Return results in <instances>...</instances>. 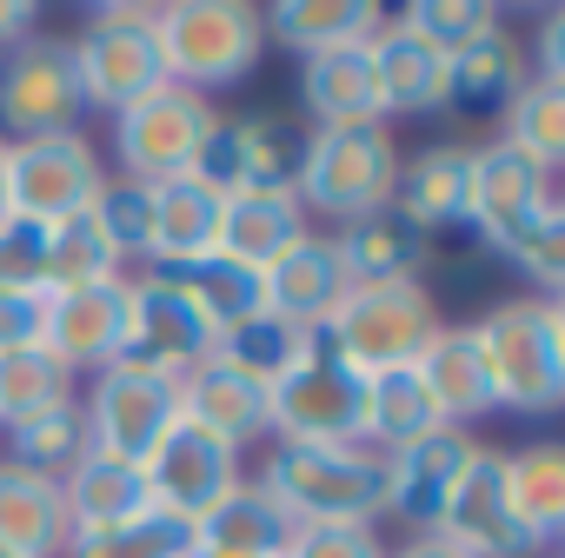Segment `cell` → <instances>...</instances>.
Masks as SVG:
<instances>
[{"mask_svg": "<svg viewBox=\"0 0 565 558\" xmlns=\"http://www.w3.org/2000/svg\"><path fill=\"white\" fill-rule=\"evenodd\" d=\"M307 353H313V333H307V326L279 320V313H253L246 326H233V333L220 340L213 360L233 366V373H246L253 386H273V379H287Z\"/></svg>", "mask_w": 565, "mask_h": 558, "instance_id": "35", "label": "cell"}, {"mask_svg": "<svg viewBox=\"0 0 565 558\" xmlns=\"http://www.w3.org/2000/svg\"><path fill=\"white\" fill-rule=\"evenodd\" d=\"M294 518L273 505L259 479H239L206 518H193V551L186 558H287Z\"/></svg>", "mask_w": 565, "mask_h": 558, "instance_id": "21", "label": "cell"}, {"mask_svg": "<svg viewBox=\"0 0 565 558\" xmlns=\"http://www.w3.org/2000/svg\"><path fill=\"white\" fill-rule=\"evenodd\" d=\"M61 498H67V538H94V532L134 525L140 512H153L147 472L134 459H114V452H87L61 479Z\"/></svg>", "mask_w": 565, "mask_h": 558, "instance_id": "22", "label": "cell"}, {"mask_svg": "<svg viewBox=\"0 0 565 558\" xmlns=\"http://www.w3.org/2000/svg\"><path fill=\"white\" fill-rule=\"evenodd\" d=\"M153 14L160 8H147V0H127V8H87L81 41H67L87 107L120 114V107L147 100L153 87H167L160 47H153Z\"/></svg>", "mask_w": 565, "mask_h": 558, "instance_id": "7", "label": "cell"}, {"mask_svg": "<svg viewBox=\"0 0 565 558\" xmlns=\"http://www.w3.org/2000/svg\"><path fill=\"white\" fill-rule=\"evenodd\" d=\"M479 360L492 379V406L545 419L565 406V307L558 300H505L479 326Z\"/></svg>", "mask_w": 565, "mask_h": 558, "instance_id": "1", "label": "cell"}, {"mask_svg": "<svg viewBox=\"0 0 565 558\" xmlns=\"http://www.w3.org/2000/svg\"><path fill=\"white\" fill-rule=\"evenodd\" d=\"M153 47H160L167 87H186L206 100L253 74L266 28H259V8H246V0H180V8L153 14Z\"/></svg>", "mask_w": 565, "mask_h": 558, "instance_id": "3", "label": "cell"}, {"mask_svg": "<svg viewBox=\"0 0 565 558\" xmlns=\"http://www.w3.org/2000/svg\"><path fill=\"white\" fill-rule=\"evenodd\" d=\"M300 167H307V127L253 114V120H213L186 173L220 200H233V193H300Z\"/></svg>", "mask_w": 565, "mask_h": 558, "instance_id": "6", "label": "cell"}, {"mask_svg": "<svg viewBox=\"0 0 565 558\" xmlns=\"http://www.w3.org/2000/svg\"><path fill=\"white\" fill-rule=\"evenodd\" d=\"M433 333H439V307L419 279H406V287H353L313 326V353L353 373H393V366H413Z\"/></svg>", "mask_w": 565, "mask_h": 558, "instance_id": "4", "label": "cell"}, {"mask_svg": "<svg viewBox=\"0 0 565 558\" xmlns=\"http://www.w3.org/2000/svg\"><path fill=\"white\" fill-rule=\"evenodd\" d=\"M74 399V373L47 353V346H14L0 353V426H21L47 406Z\"/></svg>", "mask_w": 565, "mask_h": 558, "instance_id": "40", "label": "cell"}, {"mask_svg": "<svg viewBox=\"0 0 565 558\" xmlns=\"http://www.w3.org/2000/svg\"><path fill=\"white\" fill-rule=\"evenodd\" d=\"M173 279H180V287L193 293V307L213 320V333H220V340H226L233 326H246L253 313H266L259 272H253V266H239V259H220V253H206V259L180 266Z\"/></svg>", "mask_w": 565, "mask_h": 558, "instance_id": "37", "label": "cell"}, {"mask_svg": "<svg viewBox=\"0 0 565 558\" xmlns=\"http://www.w3.org/2000/svg\"><path fill=\"white\" fill-rule=\"evenodd\" d=\"M532 287H539V300H558L565 293V206H558V193L545 200V206H532L512 233H499L492 239Z\"/></svg>", "mask_w": 565, "mask_h": 558, "instance_id": "39", "label": "cell"}, {"mask_svg": "<svg viewBox=\"0 0 565 558\" xmlns=\"http://www.w3.org/2000/svg\"><path fill=\"white\" fill-rule=\"evenodd\" d=\"M545 200H552V173L545 167H532L505 140L472 147V167H466V226H479L486 239H499V233H512Z\"/></svg>", "mask_w": 565, "mask_h": 558, "instance_id": "20", "label": "cell"}, {"mask_svg": "<svg viewBox=\"0 0 565 558\" xmlns=\"http://www.w3.org/2000/svg\"><path fill=\"white\" fill-rule=\"evenodd\" d=\"M213 100L186 94V87H153L147 100L120 107L114 114V153H120V180L134 186H160V180H180L213 127Z\"/></svg>", "mask_w": 565, "mask_h": 558, "instance_id": "10", "label": "cell"}, {"mask_svg": "<svg viewBox=\"0 0 565 558\" xmlns=\"http://www.w3.org/2000/svg\"><path fill=\"white\" fill-rule=\"evenodd\" d=\"M259 293H266V313H279V320H294V326L313 333L353 287H347V266H340L333 239L300 233L287 253H279V259L259 272Z\"/></svg>", "mask_w": 565, "mask_h": 558, "instance_id": "19", "label": "cell"}, {"mask_svg": "<svg viewBox=\"0 0 565 558\" xmlns=\"http://www.w3.org/2000/svg\"><path fill=\"white\" fill-rule=\"evenodd\" d=\"M259 28L279 34L300 61L327 47H360L380 34V8L366 0H287V8H259Z\"/></svg>", "mask_w": 565, "mask_h": 558, "instance_id": "33", "label": "cell"}, {"mask_svg": "<svg viewBox=\"0 0 565 558\" xmlns=\"http://www.w3.org/2000/svg\"><path fill=\"white\" fill-rule=\"evenodd\" d=\"M532 81L565 87V8H545V21H539V74Z\"/></svg>", "mask_w": 565, "mask_h": 558, "instance_id": "48", "label": "cell"}, {"mask_svg": "<svg viewBox=\"0 0 565 558\" xmlns=\"http://www.w3.org/2000/svg\"><path fill=\"white\" fill-rule=\"evenodd\" d=\"M100 153L87 133H47V140H8V213L54 226L67 213H87L100 193Z\"/></svg>", "mask_w": 565, "mask_h": 558, "instance_id": "13", "label": "cell"}, {"mask_svg": "<svg viewBox=\"0 0 565 558\" xmlns=\"http://www.w3.org/2000/svg\"><path fill=\"white\" fill-rule=\"evenodd\" d=\"M446 419L433 412V399H426V386H419V373L413 366H393V373H366V426H360V446L366 452H406L413 439H426V432H439Z\"/></svg>", "mask_w": 565, "mask_h": 558, "instance_id": "32", "label": "cell"}, {"mask_svg": "<svg viewBox=\"0 0 565 558\" xmlns=\"http://www.w3.org/2000/svg\"><path fill=\"white\" fill-rule=\"evenodd\" d=\"M0 551H14V558H61L67 551L61 479H41L14 459H0Z\"/></svg>", "mask_w": 565, "mask_h": 558, "instance_id": "25", "label": "cell"}, {"mask_svg": "<svg viewBox=\"0 0 565 558\" xmlns=\"http://www.w3.org/2000/svg\"><path fill=\"white\" fill-rule=\"evenodd\" d=\"M373 74H380V107L386 114H433L446 107V54L406 34L399 21H380L373 34Z\"/></svg>", "mask_w": 565, "mask_h": 558, "instance_id": "30", "label": "cell"}, {"mask_svg": "<svg viewBox=\"0 0 565 558\" xmlns=\"http://www.w3.org/2000/svg\"><path fill=\"white\" fill-rule=\"evenodd\" d=\"M94 226L107 233V246L120 253V259H147V186H134V180H100V193H94Z\"/></svg>", "mask_w": 565, "mask_h": 558, "instance_id": "44", "label": "cell"}, {"mask_svg": "<svg viewBox=\"0 0 565 558\" xmlns=\"http://www.w3.org/2000/svg\"><path fill=\"white\" fill-rule=\"evenodd\" d=\"M433 532H439L446 545H459L466 558H539V551H545V545L512 518V505H505V459L486 452V446H479V459L459 472V485H452V498L439 505Z\"/></svg>", "mask_w": 565, "mask_h": 558, "instance_id": "15", "label": "cell"}, {"mask_svg": "<svg viewBox=\"0 0 565 558\" xmlns=\"http://www.w3.org/2000/svg\"><path fill=\"white\" fill-rule=\"evenodd\" d=\"M466 167H472V147H426V153L399 160L393 213L406 226H419V233L459 226L466 219Z\"/></svg>", "mask_w": 565, "mask_h": 558, "instance_id": "29", "label": "cell"}, {"mask_svg": "<svg viewBox=\"0 0 565 558\" xmlns=\"http://www.w3.org/2000/svg\"><path fill=\"white\" fill-rule=\"evenodd\" d=\"M393 180H399V147L386 133V120L373 127H307V167H300V206L347 219L386 213L393 206Z\"/></svg>", "mask_w": 565, "mask_h": 558, "instance_id": "5", "label": "cell"}, {"mask_svg": "<svg viewBox=\"0 0 565 558\" xmlns=\"http://www.w3.org/2000/svg\"><path fill=\"white\" fill-rule=\"evenodd\" d=\"M180 419H193V426H206V432H220L226 446L246 452L253 439H266V386L206 360L180 379Z\"/></svg>", "mask_w": 565, "mask_h": 558, "instance_id": "27", "label": "cell"}, {"mask_svg": "<svg viewBox=\"0 0 565 558\" xmlns=\"http://www.w3.org/2000/svg\"><path fill=\"white\" fill-rule=\"evenodd\" d=\"M259 485L294 525H373L386 512V459L366 446H273Z\"/></svg>", "mask_w": 565, "mask_h": 558, "instance_id": "2", "label": "cell"}, {"mask_svg": "<svg viewBox=\"0 0 565 558\" xmlns=\"http://www.w3.org/2000/svg\"><path fill=\"white\" fill-rule=\"evenodd\" d=\"M505 459V505H512V518L539 538V545H552L558 532H565V446H525V452H499Z\"/></svg>", "mask_w": 565, "mask_h": 558, "instance_id": "34", "label": "cell"}, {"mask_svg": "<svg viewBox=\"0 0 565 558\" xmlns=\"http://www.w3.org/2000/svg\"><path fill=\"white\" fill-rule=\"evenodd\" d=\"M505 147L552 173V167L565 160V87L525 74V87H519L512 107H505Z\"/></svg>", "mask_w": 565, "mask_h": 558, "instance_id": "41", "label": "cell"}, {"mask_svg": "<svg viewBox=\"0 0 565 558\" xmlns=\"http://www.w3.org/2000/svg\"><path fill=\"white\" fill-rule=\"evenodd\" d=\"M307 233V206L294 193H233L220 206V259H239L253 272H266L279 253Z\"/></svg>", "mask_w": 565, "mask_h": 558, "instance_id": "28", "label": "cell"}, {"mask_svg": "<svg viewBox=\"0 0 565 558\" xmlns=\"http://www.w3.org/2000/svg\"><path fill=\"white\" fill-rule=\"evenodd\" d=\"M81 412H87L94 452H114V459L147 465V452L180 426V379L140 373V366H120V360H114V366L94 373Z\"/></svg>", "mask_w": 565, "mask_h": 558, "instance_id": "11", "label": "cell"}, {"mask_svg": "<svg viewBox=\"0 0 565 558\" xmlns=\"http://www.w3.org/2000/svg\"><path fill=\"white\" fill-rule=\"evenodd\" d=\"M386 558H466V551H459V545H446L439 532H413V538H406L399 551H386Z\"/></svg>", "mask_w": 565, "mask_h": 558, "instance_id": "50", "label": "cell"}, {"mask_svg": "<svg viewBox=\"0 0 565 558\" xmlns=\"http://www.w3.org/2000/svg\"><path fill=\"white\" fill-rule=\"evenodd\" d=\"M41 272H47V226L8 213V219H0V287L41 293Z\"/></svg>", "mask_w": 565, "mask_h": 558, "instance_id": "45", "label": "cell"}, {"mask_svg": "<svg viewBox=\"0 0 565 558\" xmlns=\"http://www.w3.org/2000/svg\"><path fill=\"white\" fill-rule=\"evenodd\" d=\"M479 459V439L459 432V426H439L426 439H413L406 452H386V512L380 518H399L413 532H433L439 505L452 498L459 472Z\"/></svg>", "mask_w": 565, "mask_h": 558, "instance_id": "17", "label": "cell"}, {"mask_svg": "<svg viewBox=\"0 0 565 558\" xmlns=\"http://www.w3.org/2000/svg\"><path fill=\"white\" fill-rule=\"evenodd\" d=\"M28 34H41V8H28V0H0V54L21 47Z\"/></svg>", "mask_w": 565, "mask_h": 558, "instance_id": "49", "label": "cell"}, {"mask_svg": "<svg viewBox=\"0 0 565 558\" xmlns=\"http://www.w3.org/2000/svg\"><path fill=\"white\" fill-rule=\"evenodd\" d=\"M0 219H8V140H0Z\"/></svg>", "mask_w": 565, "mask_h": 558, "instance_id": "51", "label": "cell"}, {"mask_svg": "<svg viewBox=\"0 0 565 558\" xmlns=\"http://www.w3.org/2000/svg\"><path fill=\"white\" fill-rule=\"evenodd\" d=\"M0 558H14V551H0Z\"/></svg>", "mask_w": 565, "mask_h": 558, "instance_id": "52", "label": "cell"}, {"mask_svg": "<svg viewBox=\"0 0 565 558\" xmlns=\"http://www.w3.org/2000/svg\"><path fill=\"white\" fill-rule=\"evenodd\" d=\"M406 34H419L426 47H439L446 61L459 54V47H472L479 34H492V28H505L499 21V8H486V0H413L406 14H393Z\"/></svg>", "mask_w": 565, "mask_h": 558, "instance_id": "43", "label": "cell"}, {"mask_svg": "<svg viewBox=\"0 0 565 558\" xmlns=\"http://www.w3.org/2000/svg\"><path fill=\"white\" fill-rule=\"evenodd\" d=\"M366 426V373L307 353L287 379L266 386V432L279 446H360Z\"/></svg>", "mask_w": 565, "mask_h": 558, "instance_id": "9", "label": "cell"}, {"mask_svg": "<svg viewBox=\"0 0 565 558\" xmlns=\"http://www.w3.org/2000/svg\"><path fill=\"white\" fill-rule=\"evenodd\" d=\"M120 340H127V279H94V287L47 293V307H41V346L67 373L114 366Z\"/></svg>", "mask_w": 565, "mask_h": 558, "instance_id": "16", "label": "cell"}, {"mask_svg": "<svg viewBox=\"0 0 565 558\" xmlns=\"http://www.w3.org/2000/svg\"><path fill=\"white\" fill-rule=\"evenodd\" d=\"M413 373H419L433 412H439L446 426H459V432H466V419L499 412V406H492V379H486V360H479L472 326H439V333L426 340V353L413 360Z\"/></svg>", "mask_w": 565, "mask_h": 558, "instance_id": "24", "label": "cell"}, {"mask_svg": "<svg viewBox=\"0 0 565 558\" xmlns=\"http://www.w3.org/2000/svg\"><path fill=\"white\" fill-rule=\"evenodd\" d=\"M147 492H153V505L160 512H173V518H206L246 472H239V446H226L220 432H206V426H193V419H180L153 452H147Z\"/></svg>", "mask_w": 565, "mask_h": 558, "instance_id": "14", "label": "cell"}, {"mask_svg": "<svg viewBox=\"0 0 565 558\" xmlns=\"http://www.w3.org/2000/svg\"><path fill=\"white\" fill-rule=\"evenodd\" d=\"M8 446H14L8 459L28 465V472H41V479H67V472L94 452L81 399H61V406L34 412V419H21V426H8Z\"/></svg>", "mask_w": 565, "mask_h": 558, "instance_id": "36", "label": "cell"}, {"mask_svg": "<svg viewBox=\"0 0 565 558\" xmlns=\"http://www.w3.org/2000/svg\"><path fill=\"white\" fill-rule=\"evenodd\" d=\"M287 558H386L373 525H294Z\"/></svg>", "mask_w": 565, "mask_h": 558, "instance_id": "46", "label": "cell"}, {"mask_svg": "<svg viewBox=\"0 0 565 558\" xmlns=\"http://www.w3.org/2000/svg\"><path fill=\"white\" fill-rule=\"evenodd\" d=\"M220 353V333L213 320L193 307V293L180 287L173 272H140L127 279V340H120V366H140V373H167V379H186L193 366H206Z\"/></svg>", "mask_w": 565, "mask_h": 558, "instance_id": "8", "label": "cell"}, {"mask_svg": "<svg viewBox=\"0 0 565 558\" xmlns=\"http://www.w3.org/2000/svg\"><path fill=\"white\" fill-rule=\"evenodd\" d=\"M220 193L200 186L193 173L147 186V266L153 272H180L193 259H206L220 246Z\"/></svg>", "mask_w": 565, "mask_h": 558, "instance_id": "18", "label": "cell"}, {"mask_svg": "<svg viewBox=\"0 0 565 558\" xmlns=\"http://www.w3.org/2000/svg\"><path fill=\"white\" fill-rule=\"evenodd\" d=\"M41 307H47V293L0 287V353H14V346H41Z\"/></svg>", "mask_w": 565, "mask_h": 558, "instance_id": "47", "label": "cell"}, {"mask_svg": "<svg viewBox=\"0 0 565 558\" xmlns=\"http://www.w3.org/2000/svg\"><path fill=\"white\" fill-rule=\"evenodd\" d=\"M94 279H120V253L107 246V233L94 226V213L54 219V226H47V272H41V293L94 287Z\"/></svg>", "mask_w": 565, "mask_h": 558, "instance_id": "38", "label": "cell"}, {"mask_svg": "<svg viewBox=\"0 0 565 558\" xmlns=\"http://www.w3.org/2000/svg\"><path fill=\"white\" fill-rule=\"evenodd\" d=\"M333 253L347 266V287H406V279H419V266H426V233L406 226L386 206V213L347 219L333 233Z\"/></svg>", "mask_w": 565, "mask_h": 558, "instance_id": "26", "label": "cell"}, {"mask_svg": "<svg viewBox=\"0 0 565 558\" xmlns=\"http://www.w3.org/2000/svg\"><path fill=\"white\" fill-rule=\"evenodd\" d=\"M300 94H307L313 127H373V120H386L380 74H373V41L307 54L300 61Z\"/></svg>", "mask_w": 565, "mask_h": 558, "instance_id": "23", "label": "cell"}, {"mask_svg": "<svg viewBox=\"0 0 565 558\" xmlns=\"http://www.w3.org/2000/svg\"><path fill=\"white\" fill-rule=\"evenodd\" d=\"M87 114L81 74H74V47L28 34L21 47L0 54V127L14 140H47V133H74V120Z\"/></svg>", "mask_w": 565, "mask_h": 558, "instance_id": "12", "label": "cell"}, {"mask_svg": "<svg viewBox=\"0 0 565 558\" xmlns=\"http://www.w3.org/2000/svg\"><path fill=\"white\" fill-rule=\"evenodd\" d=\"M193 551V518H173V512H140L134 525H114V532H94V538H67L61 558H186Z\"/></svg>", "mask_w": 565, "mask_h": 558, "instance_id": "42", "label": "cell"}, {"mask_svg": "<svg viewBox=\"0 0 565 558\" xmlns=\"http://www.w3.org/2000/svg\"><path fill=\"white\" fill-rule=\"evenodd\" d=\"M519 87H525V47H519L505 28L479 34L472 47H459V54L446 61V107L499 114V107H512Z\"/></svg>", "mask_w": 565, "mask_h": 558, "instance_id": "31", "label": "cell"}]
</instances>
